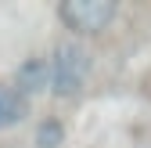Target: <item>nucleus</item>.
I'll return each mask as SVG.
<instances>
[{"instance_id": "2", "label": "nucleus", "mask_w": 151, "mask_h": 148, "mask_svg": "<svg viewBox=\"0 0 151 148\" xmlns=\"http://www.w3.org/2000/svg\"><path fill=\"white\" fill-rule=\"evenodd\" d=\"M119 7L111 4V0H65L58 4V18L61 25L76 36H97L104 33L111 22H115Z\"/></svg>"}, {"instance_id": "1", "label": "nucleus", "mask_w": 151, "mask_h": 148, "mask_svg": "<svg viewBox=\"0 0 151 148\" xmlns=\"http://www.w3.org/2000/svg\"><path fill=\"white\" fill-rule=\"evenodd\" d=\"M90 80V54L79 44H61L50 58V90L58 98H76Z\"/></svg>"}, {"instance_id": "5", "label": "nucleus", "mask_w": 151, "mask_h": 148, "mask_svg": "<svg viewBox=\"0 0 151 148\" xmlns=\"http://www.w3.org/2000/svg\"><path fill=\"white\" fill-rule=\"evenodd\" d=\"M61 137H65L61 119H43L40 126H36V148H58Z\"/></svg>"}, {"instance_id": "4", "label": "nucleus", "mask_w": 151, "mask_h": 148, "mask_svg": "<svg viewBox=\"0 0 151 148\" xmlns=\"http://www.w3.org/2000/svg\"><path fill=\"white\" fill-rule=\"evenodd\" d=\"M25 116H29V98L14 83H4V80H0V130L22 123Z\"/></svg>"}, {"instance_id": "3", "label": "nucleus", "mask_w": 151, "mask_h": 148, "mask_svg": "<svg viewBox=\"0 0 151 148\" xmlns=\"http://www.w3.org/2000/svg\"><path fill=\"white\" fill-rule=\"evenodd\" d=\"M14 87L22 90L25 98H36V94H43V90H50V62L40 58V54L25 58L18 65V72H14Z\"/></svg>"}]
</instances>
